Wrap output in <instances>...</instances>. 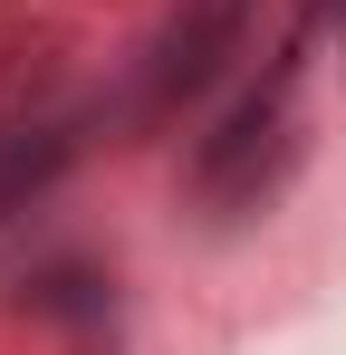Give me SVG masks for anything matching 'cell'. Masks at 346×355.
<instances>
[{"label": "cell", "mask_w": 346, "mask_h": 355, "mask_svg": "<svg viewBox=\"0 0 346 355\" xmlns=\"http://www.w3.org/2000/svg\"><path fill=\"white\" fill-rule=\"evenodd\" d=\"M67 154H77V125H39V135H10V144H0V221H10V211H19V202H29V192H39V182L67 164Z\"/></svg>", "instance_id": "cell-1"}]
</instances>
